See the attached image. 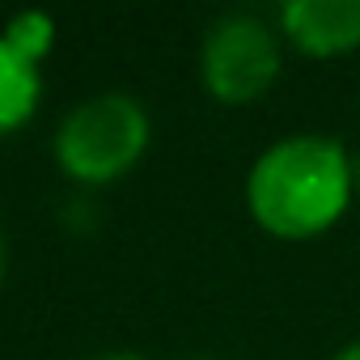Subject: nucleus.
<instances>
[{
    "mask_svg": "<svg viewBox=\"0 0 360 360\" xmlns=\"http://www.w3.org/2000/svg\"><path fill=\"white\" fill-rule=\"evenodd\" d=\"M335 360H360V339H356V343H347L343 352H335Z\"/></svg>",
    "mask_w": 360,
    "mask_h": 360,
    "instance_id": "obj_7",
    "label": "nucleus"
},
{
    "mask_svg": "<svg viewBox=\"0 0 360 360\" xmlns=\"http://www.w3.org/2000/svg\"><path fill=\"white\" fill-rule=\"evenodd\" d=\"M0 276H5V246H0Z\"/></svg>",
    "mask_w": 360,
    "mask_h": 360,
    "instance_id": "obj_10",
    "label": "nucleus"
},
{
    "mask_svg": "<svg viewBox=\"0 0 360 360\" xmlns=\"http://www.w3.org/2000/svg\"><path fill=\"white\" fill-rule=\"evenodd\" d=\"M98 360H144V356H131V352H110V356H98Z\"/></svg>",
    "mask_w": 360,
    "mask_h": 360,
    "instance_id": "obj_8",
    "label": "nucleus"
},
{
    "mask_svg": "<svg viewBox=\"0 0 360 360\" xmlns=\"http://www.w3.org/2000/svg\"><path fill=\"white\" fill-rule=\"evenodd\" d=\"M352 165L330 136H288L271 144L246 178L250 217L276 238H318L356 195Z\"/></svg>",
    "mask_w": 360,
    "mask_h": 360,
    "instance_id": "obj_1",
    "label": "nucleus"
},
{
    "mask_svg": "<svg viewBox=\"0 0 360 360\" xmlns=\"http://www.w3.org/2000/svg\"><path fill=\"white\" fill-rule=\"evenodd\" d=\"M43 77L30 56H22L5 34H0V131L26 123L39 106Z\"/></svg>",
    "mask_w": 360,
    "mask_h": 360,
    "instance_id": "obj_5",
    "label": "nucleus"
},
{
    "mask_svg": "<svg viewBox=\"0 0 360 360\" xmlns=\"http://www.w3.org/2000/svg\"><path fill=\"white\" fill-rule=\"evenodd\" d=\"M200 68L212 98L246 106L263 98L280 77V39L255 13H225L204 34Z\"/></svg>",
    "mask_w": 360,
    "mask_h": 360,
    "instance_id": "obj_3",
    "label": "nucleus"
},
{
    "mask_svg": "<svg viewBox=\"0 0 360 360\" xmlns=\"http://www.w3.org/2000/svg\"><path fill=\"white\" fill-rule=\"evenodd\" d=\"M280 30L305 56H339L360 47V0H288Z\"/></svg>",
    "mask_w": 360,
    "mask_h": 360,
    "instance_id": "obj_4",
    "label": "nucleus"
},
{
    "mask_svg": "<svg viewBox=\"0 0 360 360\" xmlns=\"http://www.w3.org/2000/svg\"><path fill=\"white\" fill-rule=\"evenodd\" d=\"M5 39H9L22 56H30V60L39 64V60L47 56L51 39H56V22H51L47 13H18V18H9Z\"/></svg>",
    "mask_w": 360,
    "mask_h": 360,
    "instance_id": "obj_6",
    "label": "nucleus"
},
{
    "mask_svg": "<svg viewBox=\"0 0 360 360\" xmlns=\"http://www.w3.org/2000/svg\"><path fill=\"white\" fill-rule=\"evenodd\" d=\"M352 183H356V195H360V161L352 165Z\"/></svg>",
    "mask_w": 360,
    "mask_h": 360,
    "instance_id": "obj_9",
    "label": "nucleus"
},
{
    "mask_svg": "<svg viewBox=\"0 0 360 360\" xmlns=\"http://www.w3.org/2000/svg\"><path fill=\"white\" fill-rule=\"evenodd\" d=\"M148 144V115L131 94H98L77 102L60 131L56 157L81 183H110L127 174Z\"/></svg>",
    "mask_w": 360,
    "mask_h": 360,
    "instance_id": "obj_2",
    "label": "nucleus"
}]
</instances>
